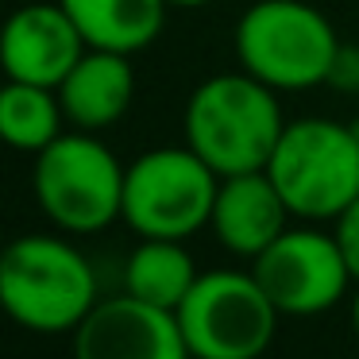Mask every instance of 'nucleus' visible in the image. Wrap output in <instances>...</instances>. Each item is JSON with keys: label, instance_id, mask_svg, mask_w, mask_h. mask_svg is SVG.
<instances>
[{"label": "nucleus", "instance_id": "f257e3e1", "mask_svg": "<svg viewBox=\"0 0 359 359\" xmlns=\"http://www.w3.org/2000/svg\"><path fill=\"white\" fill-rule=\"evenodd\" d=\"M278 89L263 86L248 70L217 74L189 93L182 112V135L220 178L266 170L278 135L286 128Z\"/></svg>", "mask_w": 359, "mask_h": 359}, {"label": "nucleus", "instance_id": "f03ea898", "mask_svg": "<svg viewBox=\"0 0 359 359\" xmlns=\"http://www.w3.org/2000/svg\"><path fill=\"white\" fill-rule=\"evenodd\" d=\"M97 297V271L62 236L32 232L4 248L0 259V309L12 325L43 336L74 332Z\"/></svg>", "mask_w": 359, "mask_h": 359}, {"label": "nucleus", "instance_id": "7ed1b4c3", "mask_svg": "<svg viewBox=\"0 0 359 359\" xmlns=\"http://www.w3.org/2000/svg\"><path fill=\"white\" fill-rule=\"evenodd\" d=\"M266 174L290 217L309 224L336 220L359 197V135L328 116L286 120Z\"/></svg>", "mask_w": 359, "mask_h": 359}, {"label": "nucleus", "instance_id": "20e7f679", "mask_svg": "<svg viewBox=\"0 0 359 359\" xmlns=\"http://www.w3.org/2000/svg\"><path fill=\"white\" fill-rule=\"evenodd\" d=\"M336 47V27L309 0H255L236 20V62L271 89L325 86Z\"/></svg>", "mask_w": 359, "mask_h": 359}, {"label": "nucleus", "instance_id": "39448f33", "mask_svg": "<svg viewBox=\"0 0 359 359\" xmlns=\"http://www.w3.org/2000/svg\"><path fill=\"white\" fill-rule=\"evenodd\" d=\"M124 170L97 132H62L35 155L32 189L58 232L93 236L124 212Z\"/></svg>", "mask_w": 359, "mask_h": 359}, {"label": "nucleus", "instance_id": "423d86ee", "mask_svg": "<svg viewBox=\"0 0 359 359\" xmlns=\"http://www.w3.org/2000/svg\"><path fill=\"white\" fill-rule=\"evenodd\" d=\"M220 174L194 147L143 151L124 170V220L147 240H189L209 228Z\"/></svg>", "mask_w": 359, "mask_h": 359}, {"label": "nucleus", "instance_id": "0eeeda50", "mask_svg": "<svg viewBox=\"0 0 359 359\" xmlns=\"http://www.w3.org/2000/svg\"><path fill=\"white\" fill-rule=\"evenodd\" d=\"M194 359H259L278 332L274 302L251 271H205L178 305Z\"/></svg>", "mask_w": 359, "mask_h": 359}, {"label": "nucleus", "instance_id": "6e6552de", "mask_svg": "<svg viewBox=\"0 0 359 359\" xmlns=\"http://www.w3.org/2000/svg\"><path fill=\"white\" fill-rule=\"evenodd\" d=\"M251 274L282 317H317L332 309L355 282L336 236L309 224H290L271 248L251 259Z\"/></svg>", "mask_w": 359, "mask_h": 359}, {"label": "nucleus", "instance_id": "1a4fd4ad", "mask_svg": "<svg viewBox=\"0 0 359 359\" xmlns=\"http://www.w3.org/2000/svg\"><path fill=\"white\" fill-rule=\"evenodd\" d=\"M74 359H194L178 313L132 294L104 297L74 328Z\"/></svg>", "mask_w": 359, "mask_h": 359}, {"label": "nucleus", "instance_id": "9d476101", "mask_svg": "<svg viewBox=\"0 0 359 359\" xmlns=\"http://www.w3.org/2000/svg\"><path fill=\"white\" fill-rule=\"evenodd\" d=\"M78 24L62 4H24L0 24V74L8 81L58 89L86 55Z\"/></svg>", "mask_w": 359, "mask_h": 359}, {"label": "nucleus", "instance_id": "9b49d317", "mask_svg": "<svg viewBox=\"0 0 359 359\" xmlns=\"http://www.w3.org/2000/svg\"><path fill=\"white\" fill-rule=\"evenodd\" d=\"M209 228L220 248H228L232 255L255 259L290 228V209L266 170L228 174V178H220Z\"/></svg>", "mask_w": 359, "mask_h": 359}, {"label": "nucleus", "instance_id": "f8f14e48", "mask_svg": "<svg viewBox=\"0 0 359 359\" xmlns=\"http://www.w3.org/2000/svg\"><path fill=\"white\" fill-rule=\"evenodd\" d=\"M58 101H62L66 124H74L78 132H104V128H112L116 120H124V112L135 101L132 55L89 47L78 58V66L62 78Z\"/></svg>", "mask_w": 359, "mask_h": 359}, {"label": "nucleus", "instance_id": "ddd939ff", "mask_svg": "<svg viewBox=\"0 0 359 359\" xmlns=\"http://www.w3.org/2000/svg\"><path fill=\"white\" fill-rule=\"evenodd\" d=\"M78 24L86 47L140 55L163 35L166 0H58Z\"/></svg>", "mask_w": 359, "mask_h": 359}, {"label": "nucleus", "instance_id": "4468645a", "mask_svg": "<svg viewBox=\"0 0 359 359\" xmlns=\"http://www.w3.org/2000/svg\"><path fill=\"white\" fill-rule=\"evenodd\" d=\"M197 263L186 251V240H147L140 236L124 263V294L158 309H178L197 282Z\"/></svg>", "mask_w": 359, "mask_h": 359}, {"label": "nucleus", "instance_id": "2eb2a0df", "mask_svg": "<svg viewBox=\"0 0 359 359\" xmlns=\"http://www.w3.org/2000/svg\"><path fill=\"white\" fill-rule=\"evenodd\" d=\"M62 124L66 112L58 101V89L4 78V86H0V143L4 147L39 155L62 135Z\"/></svg>", "mask_w": 359, "mask_h": 359}, {"label": "nucleus", "instance_id": "dca6fc26", "mask_svg": "<svg viewBox=\"0 0 359 359\" xmlns=\"http://www.w3.org/2000/svg\"><path fill=\"white\" fill-rule=\"evenodd\" d=\"M332 236H336V243H340L344 263H348L351 278H355V286H359V197L332 220Z\"/></svg>", "mask_w": 359, "mask_h": 359}, {"label": "nucleus", "instance_id": "f3484780", "mask_svg": "<svg viewBox=\"0 0 359 359\" xmlns=\"http://www.w3.org/2000/svg\"><path fill=\"white\" fill-rule=\"evenodd\" d=\"M325 86L340 89V93H359V47H344V43L336 47Z\"/></svg>", "mask_w": 359, "mask_h": 359}, {"label": "nucleus", "instance_id": "a211bd4d", "mask_svg": "<svg viewBox=\"0 0 359 359\" xmlns=\"http://www.w3.org/2000/svg\"><path fill=\"white\" fill-rule=\"evenodd\" d=\"M170 8H205V4H212V0H166Z\"/></svg>", "mask_w": 359, "mask_h": 359}, {"label": "nucleus", "instance_id": "6ab92c4d", "mask_svg": "<svg viewBox=\"0 0 359 359\" xmlns=\"http://www.w3.org/2000/svg\"><path fill=\"white\" fill-rule=\"evenodd\" d=\"M351 328H355V336H359V290H355V297H351Z\"/></svg>", "mask_w": 359, "mask_h": 359}, {"label": "nucleus", "instance_id": "aec40b11", "mask_svg": "<svg viewBox=\"0 0 359 359\" xmlns=\"http://www.w3.org/2000/svg\"><path fill=\"white\" fill-rule=\"evenodd\" d=\"M348 124H351V132H355V135H359V116H355V120H348Z\"/></svg>", "mask_w": 359, "mask_h": 359}, {"label": "nucleus", "instance_id": "412c9836", "mask_svg": "<svg viewBox=\"0 0 359 359\" xmlns=\"http://www.w3.org/2000/svg\"><path fill=\"white\" fill-rule=\"evenodd\" d=\"M4 248H8V243H4V240H0V259H4Z\"/></svg>", "mask_w": 359, "mask_h": 359}]
</instances>
